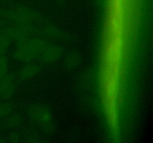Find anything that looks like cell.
Segmentation results:
<instances>
[{"instance_id": "12", "label": "cell", "mask_w": 153, "mask_h": 143, "mask_svg": "<svg viewBox=\"0 0 153 143\" xmlns=\"http://www.w3.org/2000/svg\"><path fill=\"white\" fill-rule=\"evenodd\" d=\"M11 106L7 103H0V119L9 116L11 113Z\"/></svg>"}, {"instance_id": "7", "label": "cell", "mask_w": 153, "mask_h": 143, "mask_svg": "<svg viewBox=\"0 0 153 143\" xmlns=\"http://www.w3.org/2000/svg\"><path fill=\"white\" fill-rule=\"evenodd\" d=\"M40 69L37 64L34 63H26L19 71V77L24 80H29L34 78L40 73Z\"/></svg>"}, {"instance_id": "1", "label": "cell", "mask_w": 153, "mask_h": 143, "mask_svg": "<svg viewBox=\"0 0 153 143\" xmlns=\"http://www.w3.org/2000/svg\"><path fill=\"white\" fill-rule=\"evenodd\" d=\"M47 43L41 37H32L17 43L14 50V57L18 61L31 62L36 57L40 56Z\"/></svg>"}, {"instance_id": "3", "label": "cell", "mask_w": 153, "mask_h": 143, "mask_svg": "<svg viewBox=\"0 0 153 143\" xmlns=\"http://www.w3.org/2000/svg\"><path fill=\"white\" fill-rule=\"evenodd\" d=\"M28 115L34 122L41 125L47 126L52 122L50 110L42 104H34L28 110Z\"/></svg>"}, {"instance_id": "13", "label": "cell", "mask_w": 153, "mask_h": 143, "mask_svg": "<svg viewBox=\"0 0 153 143\" xmlns=\"http://www.w3.org/2000/svg\"><path fill=\"white\" fill-rule=\"evenodd\" d=\"M10 116V115H9ZM21 118L18 115H11L7 120V125L11 128H15L20 125Z\"/></svg>"}, {"instance_id": "4", "label": "cell", "mask_w": 153, "mask_h": 143, "mask_svg": "<svg viewBox=\"0 0 153 143\" xmlns=\"http://www.w3.org/2000/svg\"><path fill=\"white\" fill-rule=\"evenodd\" d=\"M62 55L63 49L61 46L56 44H47L39 57L43 63L51 64L59 60Z\"/></svg>"}, {"instance_id": "10", "label": "cell", "mask_w": 153, "mask_h": 143, "mask_svg": "<svg viewBox=\"0 0 153 143\" xmlns=\"http://www.w3.org/2000/svg\"><path fill=\"white\" fill-rule=\"evenodd\" d=\"M11 40L3 32L0 31V55H4V52L10 47Z\"/></svg>"}, {"instance_id": "9", "label": "cell", "mask_w": 153, "mask_h": 143, "mask_svg": "<svg viewBox=\"0 0 153 143\" xmlns=\"http://www.w3.org/2000/svg\"><path fill=\"white\" fill-rule=\"evenodd\" d=\"M80 63V55L76 52H72L69 53L65 57L64 63L67 68L74 69L78 66Z\"/></svg>"}, {"instance_id": "14", "label": "cell", "mask_w": 153, "mask_h": 143, "mask_svg": "<svg viewBox=\"0 0 153 143\" xmlns=\"http://www.w3.org/2000/svg\"><path fill=\"white\" fill-rule=\"evenodd\" d=\"M1 16H0V25H1Z\"/></svg>"}, {"instance_id": "8", "label": "cell", "mask_w": 153, "mask_h": 143, "mask_svg": "<svg viewBox=\"0 0 153 143\" xmlns=\"http://www.w3.org/2000/svg\"><path fill=\"white\" fill-rule=\"evenodd\" d=\"M43 32L47 37L53 39H63L65 37L64 31H63L59 27L52 24L46 25L43 28Z\"/></svg>"}, {"instance_id": "11", "label": "cell", "mask_w": 153, "mask_h": 143, "mask_svg": "<svg viewBox=\"0 0 153 143\" xmlns=\"http://www.w3.org/2000/svg\"><path fill=\"white\" fill-rule=\"evenodd\" d=\"M8 60L4 55H0V77L8 74Z\"/></svg>"}, {"instance_id": "2", "label": "cell", "mask_w": 153, "mask_h": 143, "mask_svg": "<svg viewBox=\"0 0 153 143\" xmlns=\"http://www.w3.org/2000/svg\"><path fill=\"white\" fill-rule=\"evenodd\" d=\"M3 32L9 37L10 40L19 43L29 38L31 34L30 24H14L3 30Z\"/></svg>"}, {"instance_id": "6", "label": "cell", "mask_w": 153, "mask_h": 143, "mask_svg": "<svg viewBox=\"0 0 153 143\" xmlns=\"http://www.w3.org/2000/svg\"><path fill=\"white\" fill-rule=\"evenodd\" d=\"M8 19L18 24H29L36 18L35 14L28 10H19L4 15Z\"/></svg>"}, {"instance_id": "5", "label": "cell", "mask_w": 153, "mask_h": 143, "mask_svg": "<svg viewBox=\"0 0 153 143\" xmlns=\"http://www.w3.org/2000/svg\"><path fill=\"white\" fill-rule=\"evenodd\" d=\"M16 89V80L11 74L0 77V98L7 99L13 96Z\"/></svg>"}]
</instances>
